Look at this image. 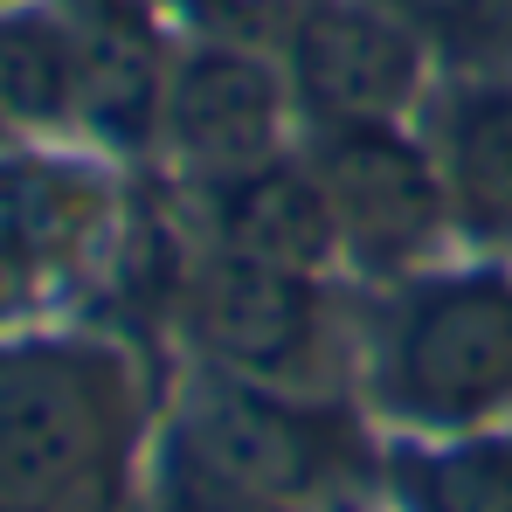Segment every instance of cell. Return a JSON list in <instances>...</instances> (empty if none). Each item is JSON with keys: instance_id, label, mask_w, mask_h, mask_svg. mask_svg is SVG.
Returning <instances> with one entry per match:
<instances>
[{"instance_id": "obj_16", "label": "cell", "mask_w": 512, "mask_h": 512, "mask_svg": "<svg viewBox=\"0 0 512 512\" xmlns=\"http://www.w3.org/2000/svg\"><path fill=\"white\" fill-rule=\"evenodd\" d=\"M56 277L35 263V256L21 250L7 229H0V326H14V319H28L35 305H42V291H49Z\"/></svg>"}, {"instance_id": "obj_14", "label": "cell", "mask_w": 512, "mask_h": 512, "mask_svg": "<svg viewBox=\"0 0 512 512\" xmlns=\"http://www.w3.org/2000/svg\"><path fill=\"white\" fill-rule=\"evenodd\" d=\"M436 21V49L450 56V70L512 77V0H443Z\"/></svg>"}, {"instance_id": "obj_12", "label": "cell", "mask_w": 512, "mask_h": 512, "mask_svg": "<svg viewBox=\"0 0 512 512\" xmlns=\"http://www.w3.org/2000/svg\"><path fill=\"white\" fill-rule=\"evenodd\" d=\"M0 125L63 132L77 125V28L49 7H0Z\"/></svg>"}, {"instance_id": "obj_11", "label": "cell", "mask_w": 512, "mask_h": 512, "mask_svg": "<svg viewBox=\"0 0 512 512\" xmlns=\"http://www.w3.org/2000/svg\"><path fill=\"white\" fill-rule=\"evenodd\" d=\"M395 512H512V423L464 436H395L381 457Z\"/></svg>"}, {"instance_id": "obj_8", "label": "cell", "mask_w": 512, "mask_h": 512, "mask_svg": "<svg viewBox=\"0 0 512 512\" xmlns=\"http://www.w3.org/2000/svg\"><path fill=\"white\" fill-rule=\"evenodd\" d=\"M464 256H512V77L443 70L416 111Z\"/></svg>"}, {"instance_id": "obj_9", "label": "cell", "mask_w": 512, "mask_h": 512, "mask_svg": "<svg viewBox=\"0 0 512 512\" xmlns=\"http://www.w3.org/2000/svg\"><path fill=\"white\" fill-rule=\"evenodd\" d=\"M194 201H201V243L250 256V263L305 270V277H340L333 208H326V194H319V180H312L298 146L250 173H236V180L201 187Z\"/></svg>"}, {"instance_id": "obj_7", "label": "cell", "mask_w": 512, "mask_h": 512, "mask_svg": "<svg viewBox=\"0 0 512 512\" xmlns=\"http://www.w3.org/2000/svg\"><path fill=\"white\" fill-rule=\"evenodd\" d=\"M298 146V104L284 63L236 42H180L160 111V153L187 180V194L236 180Z\"/></svg>"}, {"instance_id": "obj_4", "label": "cell", "mask_w": 512, "mask_h": 512, "mask_svg": "<svg viewBox=\"0 0 512 512\" xmlns=\"http://www.w3.org/2000/svg\"><path fill=\"white\" fill-rule=\"evenodd\" d=\"M173 312L201 367L298 388V395H333V360L353 353V326L340 319L333 277L250 263L215 243L187 256V270L173 284Z\"/></svg>"}, {"instance_id": "obj_13", "label": "cell", "mask_w": 512, "mask_h": 512, "mask_svg": "<svg viewBox=\"0 0 512 512\" xmlns=\"http://www.w3.org/2000/svg\"><path fill=\"white\" fill-rule=\"evenodd\" d=\"M160 14L180 28V42H236L277 56L298 0H160Z\"/></svg>"}, {"instance_id": "obj_6", "label": "cell", "mask_w": 512, "mask_h": 512, "mask_svg": "<svg viewBox=\"0 0 512 512\" xmlns=\"http://www.w3.org/2000/svg\"><path fill=\"white\" fill-rule=\"evenodd\" d=\"M277 63L298 104V132L395 125L416 118L436 90V35L395 0H298Z\"/></svg>"}, {"instance_id": "obj_17", "label": "cell", "mask_w": 512, "mask_h": 512, "mask_svg": "<svg viewBox=\"0 0 512 512\" xmlns=\"http://www.w3.org/2000/svg\"><path fill=\"white\" fill-rule=\"evenodd\" d=\"M7 153H14V132H7V125H0V160H7Z\"/></svg>"}, {"instance_id": "obj_18", "label": "cell", "mask_w": 512, "mask_h": 512, "mask_svg": "<svg viewBox=\"0 0 512 512\" xmlns=\"http://www.w3.org/2000/svg\"><path fill=\"white\" fill-rule=\"evenodd\" d=\"M0 7H21V0H0Z\"/></svg>"}, {"instance_id": "obj_2", "label": "cell", "mask_w": 512, "mask_h": 512, "mask_svg": "<svg viewBox=\"0 0 512 512\" xmlns=\"http://www.w3.org/2000/svg\"><path fill=\"white\" fill-rule=\"evenodd\" d=\"M132 416L125 353L0 346V512H118Z\"/></svg>"}, {"instance_id": "obj_3", "label": "cell", "mask_w": 512, "mask_h": 512, "mask_svg": "<svg viewBox=\"0 0 512 512\" xmlns=\"http://www.w3.org/2000/svg\"><path fill=\"white\" fill-rule=\"evenodd\" d=\"M173 457L284 499V506H319L333 485L360 478L367 443L353 409H340L333 395H298V388H270V381H243L222 367H187L180 395L167 416V443Z\"/></svg>"}, {"instance_id": "obj_15", "label": "cell", "mask_w": 512, "mask_h": 512, "mask_svg": "<svg viewBox=\"0 0 512 512\" xmlns=\"http://www.w3.org/2000/svg\"><path fill=\"white\" fill-rule=\"evenodd\" d=\"M146 512H305V506H284V499H263V492H243L187 457L160 450V471H153V506Z\"/></svg>"}, {"instance_id": "obj_5", "label": "cell", "mask_w": 512, "mask_h": 512, "mask_svg": "<svg viewBox=\"0 0 512 512\" xmlns=\"http://www.w3.org/2000/svg\"><path fill=\"white\" fill-rule=\"evenodd\" d=\"M298 153L333 208L340 270H353L367 291L450 256L457 229H450V201H443V180H436L416 118L312 125V132H298Z\"/></svg>"}, {"instance_id": "obj_10", "label": "cell", "mask_w": 512, "mask_h": 512, "mask_svg": "<svg viewBox=\"0 0 512 512\" xmlns=\"http://www.w3.org/2000/svg\"><path fill=\"white\" fill-rule=\"evenodd\" d=\"M111 180L84 160H63V153H35V146H14L0 160V229L35 256L49 277L77 270L84 256L104 250L111 236Z\"/></svg>"}, {"instance_id": "obj_1", "label": "cell", "mask_w": 512, "mask_h": 512, "mask_svg": "<svg viewBox=\"0 0 512 512\" xmlns=\"http://www.w3.org/2000/svg\"><path fill=\"white\" fill-rule=\"evenodd\" d=\"M353 381L395 436L512 423V270L492 256L374 284L353 312Z\"/></svg>"}]
</instances>
